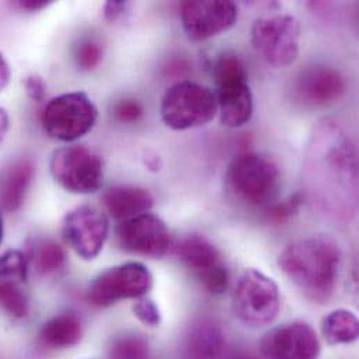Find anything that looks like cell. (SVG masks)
I'll list each match as a JSON object with an SVG mask.
<instances>
[{"label": "cell", "mask_w": 359, "mask_h": 359, "mask_svg": "<svg viewBox=\"0 0 359 359\" xmlns=\"http://www.w3.org/2000/svg\"><path fill=\"white\" fill-rule=\"evenodd\" d=\"M281 171L269 156L243 153L236 156L225 175L226 190L246 205H263L278 190Z\"/></svg>", "instance_id": "4"}, {"label": "cell", "mask_w": 359, "mask_h": 359, "mask_svg": "<svg viewBox=\"0 0 359 359\" xmlns=\"http://www.w3.org/2000/svg\"><path fill=\"white\" fill-rule=\"evenodd\" d=\"M49 170L57 184L74 194L95 193L104 180L102 158L84 146H67L55 150Z\"/></svg>", "instance_id": "8"}, {"label": "cell", "mask_w": 359, "mask_h": 359, "mask_svg": "<svg viewBox=\"0 0 359 359\" xmlns=\"http://www.w3.org/2000/svg\"><path fill=\"white\" fill-rule=\"evenodd\" d=\"M83 336V323L76 313H60L49 319L39 332L43 346L53 350H65L76 346Z\"/></svg>", "instance_id": "20"}, {"label": "cell", "mask_w": 359, "mask_h": 359, "mask_svg": "<svg viewBox=\"0 0 359 359\" xmlns=\"http://www.w3.org/2000/svg\"><path fill=\"white\" fill-rule=\"evenodd\" d=\"M177 255L200 283H204L211 274L225 267L218 249L200 233H190L182 238L177 245Z\"/></svg>", "instance_id": "16"}, {"label": "cell", "mask_w": 359, "mask_h": 359, "mask_svg": "<svg viewBox=\"0 0 359 359\" xmlns=\"http://www.w3.org/2000/svg\"><path fill=\"white\" fill-rule=\"evenodd\" d=\"M102 204L112 218L125 221L149 212L154 204V198L151 193L143 187L121 184L104 193Z\"/></svg>", "instance_id": "17"}, {"label": "cell", "mask_w": 359, "mask_h": 359, "mask_svg": "<svg viewBox=\"0 0 359 359\" xmlns=\"http://www.w3.org/2000/svg\"><path fill=\"white\" fill-rule=\"evenodd\" d=\"M35 174L29 160L11 164L0 178V207L6 212H15L24 204L25 196Z\"/></svg>", "instance_id": "18"}, {"label": "cell", "mask_w": 359, "mask_h": 359, "mask_svg": "<svg viewBox=\"0 0 359 359\" xmlns=\"http://www.w3.org/2000/svg\"><path fill=\"white\" fill-rule=\"evenodd\" d=\"M306 175L308 180L316 184L326 182V187L357 189V150L353 140L336 122L323 121L312 136Z\"/></svg>", "instance_id": "2"}, {"label": "cell", "mask_w": 359, "mask_h": 359, "mask_svg": "<svg viewBox=\"0 0 359 359\" xmlns=\"http://www.w3.org/2000/svg\"><path fill=\"white\" fill-rule=\"evenodd\" d=\"M108 359H150L149 341L137 334H123L112 340Z\"/></svg>", "instance_id": "24"}, {"label": "cell", "mask_w": 359, "mask_h": 359, "mask_svg": "<svg viewBox=\"0 0 359 359\" xmlns=\"http://www.w3.org/2000/svg\"><path fill=\"white\" fill-rule=\"evenodd\" d=\"M24 88L27 95L35 101V102H42L46 95V84L43 79L38 74H29L24 80Z\"/></svg>", "instance_id": "30"}, {"label": "cell", "mask_w": 359, "mask_h": 359, "mask_svg": "<svg viewBox=\"0 0 359 359\" xmlns=\"http://www.w3.org/2000/svg\"><path fill=\"white\" fill-rule=\"evenodd\" d=\"M212 76L217 86L219 122L231 129L246 125L253 115V94L242 59L232 52L219 55L214 63Z\"/></svg>", "instance_id": "3"}, {"label": "cell", "mask_w": 359, "mask_h": 359, "mask_svg": "<svg viewBox=\"0 0 359 359\" xmlns=\"http://www.w3.org/2000/svg\"><path fill=\"white\" fill-rule=\"evenodd\" d=\"M299 38L301 25L292 15L259 18L253 22L250 29L253 48L276 69L288 67L297 60Z\"/></svg>", "instance_id": "9"}, {"label": "cell", "mask_w": 359, "mask_h": 359, "mask_svg": "<svg viewBox=\"0 0 359 359\" xmlns=\"http://www.w3.org/2000/svg\"><path fill=\"white\" fill-rule=\"evenodd\" d=\"M298 97L304 104L325 107L337 102L346 93L341 73L329 66H312L302 72L297 84Z\"/></svg>", "instance_id": "15"}, {"label": "cell", "mask_w": 359, "mask_h": 359, "mask_svg": "<svg viewBox=\"0 0 359 359\" xmlns=\"http://www.w3.org/2000/svg\"><path fill=\"white\" fill-rule=\"evenodd\" d=\"M161 118L172 130H187L207 125L218 114L215 93L193 81H178L161 100Z\"/></svg>", "instance_id": "5"}, {"label": "cell", "mask_w": 359, "mask_h": 359, "mask_svg": "<svg viewBox=\"0 0 359 359\" xmlns=\"http://www.w3.org/2000/svg\"><path fill=\"white\" fill-rule=\"evenodd\" d=\"M28 256L20 250H7L0 256V280L27 283Z\"/></svg>", "instance_id": "25"}, {"label": "cell", "mask_w": 359, "mask_h": 359, "mask_svg": "<svg viewBox=\"0 0 359 359\" xmlns=\"http://www.w3.org/2000/svg\"><path fill=\"white\" fill-rule=\"evenodd\" d=\"M10 129V118L8 112L4 108H0V144L3 143L7 132Z\"/></svg>", "instance_id": "34"}, {"label": "cell", "mask_w": 359, "mask_h": 359, "mask_svg": "<svg viewBox=\"0 0 359 359\" xmlns=\"http://www.w3.org/2000/svg\"><path fill=\"white\" fill-rule=\"evenodd\" d=\"M49 4H52L50 0H20L14 3L17 8L25 11H39L42 8H46Z\"/></svg>", "instance_id": "32"}, {"label": "cell", "mask_w": 359, "mask_h": 359, "mask_svg": "<svg viewBox=\"0 0 359 359\" xmlns=\"http://www.w3.org/2000/svg\"><path fill=\"white\" fill-rule=\"evenodd\" d=\"M301 204H302V194L295 193L291 197H288L285 201L273 205L269 210V218L276 224H281L287 221L291 215H294L298 211Z\"/></svg>", "instance_id": "29"}, {"label": "cell", "mask_w": 359, "mask_h": 359, "mask_svg": "<svg viewBox=\"0 0 359 359\" xmlns=\"http://www.w3.org/2000/svg\"><path fill=\"white\" fill-rule=\"evenodd\" d=\"M3 235H4V228H3V218L0 215V243L3 241Z\"/></svg>", "instance_id": "35"}, {"label": "cell", "mask_w": 359, "mask_h": 359, "mask_svg": "<svg viewBox=\"0 0 359 359\" xmlns=\"http://www.w3.org/2000/svg\"><path fill=\"white\" fill-rule=\"evenodd\" d=\"M260 351L264 359H319L320 341L311 325L292 322L266 333Z\"/></svg>", "instance_id": "14"}, {"label": "cell", "mask_w": 359, "mask_h": 359, "mask_svg": "<svg viewBox=\"0 0 359 359\" xmlns=\"http://www.w3.org/2000/svg\"><path fill=\"white\" fill-rule=\"evenodd\" d=\"M135 316L149 327H157L161 323V311L157 304L150 298H139L133 305Z\"/></svg>", "instance_id": "28"}, {"label": "cell", "mask_w": 359, "mask_h": 359, "mask_svg": "<svg viewBox=\"0 0 359 359\" xmlns=\"http://www.w3.org/2000/svg\"><path fill=\"white\" fill-rule=\"evenodd\" d=\"M0 305L15 319H24L29 313V301L21 283L0 280Z\"/></svg>", "instance_id": "23"}, {"label": "cell", "mask_w": 359, "mask_h": 359, "mask_svg": "<svg viewBox=\"0 0 359 359\" xmlns=\"http://www.w3.org/2000/svg\"><path fill=\"white\" fill-rule=\"evenodd\" d=\"M341 252L330 236H313L288 245L278 256L283 273L316 302L327 301L336 288Z\"/></svg>", "instance_id": "1"}, {"label": "cell", "mask_w": 359, "mask_h": 359, "mask_svg": "<svg viewBox=\"0 0 359 359\" xmlns=\"http://www.w3.org/2000/svg\"><path fill=\"white\" fill-rule=\"evenodd\" d=\"M128 8V1H122V0H111L107 1L104 6V18L108 22H115L116 20H119L125 11Z\"/></svg>", "instance_id": "31"}, {"label": "cell", "mask_w": 359, "mask_h": 359, "mask_svg": "<svg viewBox=\"0 0 359 359\" xmlns=\"http://www.w3.org/2000/svg\"><path fill=\"white\" fill-rule=\"evenodd\" d=\"M322 333L330 346L354 343L358 339V319L351 311H333L323 319Z\"/></svg>", "instance_id": "21"}, {"label": "cell", "mask_w": 359, "mask_h": 359, "mask_svg": "<svg viewBox=\"0 0 359 359\" xmlns=\"http://www.w3.org/2000/svg\"><path fill=\"white\" fill-rule=\"evenodd\" d=\"M10 79H11V69L7 60L4 59V56L0 53V91H3L7 87Z\"/></svg>", "instance_id": "33"}, {"label": "cell", "mask_w": 359, "mask_h": 359, "mask_svg": "<svg viewBox=\"0 0 359 359\" xmlns=\"http://www.w3.org/2000/svg\"><path fill=\"white\" fill-rule=\"evenodd\" d=\"M98 119V109L83 91L62 94L42 112L43 132L59 142L72 143L88 135Z\"/></svg>", "instance_id": "6"}, {"label": "cell", "mask_w": 359, "mask_h": 359, "mask_svg": "<svg viewBox=\"0 0 359 359\" xmlns=\"http://www.w3.org/2000/svg\"><path fill=\"white\" fill-rule=\"evenodd\" d=\"M116 239L125 252L150 259L164 257L172 243L167 224L151 212L122 221L116 228Z\"/></svg>", "instance_id": "11"}, {"label": "cell", "mask_w": 359, "mask_h": 359, "mask_svg": "<svg viewBox=\"0 0 359 359\" xmlns=\"http://www.w3.org/2000/svg\"><path fill=\"white\" fill-rule=\"evenodd\" d=\"M63 236L69 246L84 260L95 259L108 238L109 221L93 205H80L63 218Z\"/></svg>", "instance_id": "12"}, {"label": "cell", "mask_w": 359, "mask_h": 359, "mask_svg": "<svg viewBox=\"0 0 359 359\" xmlns=\"http://www.w3.org/2000/svg\"><path fill=\"white\" fill-rule=\"evenodd\" d=\"M225 346L219 325L203 319L193 325L186 336L184 354L187 359H218Z\"/></svg>", "instance_id": "19"}, {"label": "cell", "mask_w": 359, "mask_h": 359, "mask_svg": "<svg viewBox=\"0 0 359 359\" xmlns=\"http://www.w3.org/2000/svg\"><path fill=\"white\" fill-rule=\"evenodd\" d=\"M28 260H34V266L39 274L50 276L65 267L66 255L63 248L56 242L43 241L34 248Z\"/></svg>", "instance_id": "22"}, {"label": "cell", "mask_w": 359, "mask_h": 359, "mask_svg": "<svg viewBox=\"0 0 359 359\" xmlns=\"http://www.w3.org/2000/svg\"><path fill=\"white\" fill-rule=\"evenodd\" d=\"M102 55H104V48L100 43V41H97L94 38L83 39L77 45L76 52H74L76 65L83 72L94 70L101 63Z\"/></svg>", "instance_id": "26"}, {"label": "cell", "mask_w": 359, "mask_h": 359, "mask_svg": "<svg viewBox=\"0 0 359 359\" xmlns=\"http://www.w3.org/2000/svg\"><path fill=\"white\" fill-rule=\"evenodd\" d=\"M233 315L252 327L270 325L280 311V290L277 284L259 270L242 273L232 297Z\"/></svg>", "instance_id": "7"}, {"label": "cell", "mask_w": 359, "mask_h": 359, "mask_svg": "<svg viewBox=\"0 0 359 359\" xmlns=\"http://www.w3.org/2000/svg\"><path fill=\"white\" fill-rule=\"evenodd\" d=\"M233 359H256L253 358V357H250V355H245V354H242V355H238V357H235Z\"/></svg>", "instance_id": "36"}, {"label": "cell", "mask_w": 359, "mask_h": 359, "mask_svg": "<svg viewBox=\"0 0 359 359\" xmlns=\"http://www.w3.org/2000/svg\"><path fill=\"white\" fill-rule=\"evenodd\" d=\"M112 115L121 123H133L144 115V108L133 98H123L112 107Z\"/></svg>", "instance_id": "27"}, {"label": "cell", "mask_w": 359, "mask_h": 359, "mask_svg": "<svg viewBox=\"0 0 359 359\" xmlns=\"http://www.w3.org/2000/svg\"><path fill=\"white\" fill-rule=\"evenodd\" d=\"M184 34L191 41H205L232 28L238 20V6L228 0H194L180 6Z\"/></svg>", "instance_id": "13"}, {"label": "cell", "mask_w": 359, "mask_h": 359, "mask_svg": "<svg viewBox=\"0 0 359 359\" xmlns=\"http://www.w3.org/2000/svg\"><path fill=\"white\" fill-rule=\"evenodd\" d=\"M154 284L153 274L142 263H126L101 273L87 290V301L97 308H107L123 299L146 297Z\"/></svg>", "instance_id": "10"}]
</instances>
